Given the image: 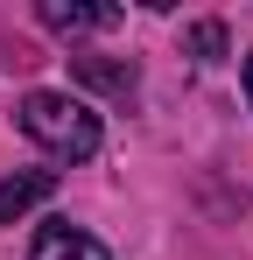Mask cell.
I'll return each mask as SVG.
<instances>
[{
	"label": "cell",
	"instance_id": "5",
	"mask_svg": "<svg viewBox=\"0 0 253 260\" xmlns=\"http://www.w3.org/2000/svg\"><path fill=\"white\" fill-rule=\"evenodd\" d=\"M71 71H78L84 85L113 91V99H126V91H134V63H113V56H71Z\"/></svg>",
	"mask_w": 253,
	"mask_h": 260
},
{
	"label": "cell",
	"instance_id": "4",
	"mask_svg": "<svg viewBox=\"0 0 253 260\" xmlns=\"http://www.w3.org/2000/svg\"><path fill=\"white\" fill-rule=\"evenodd\" d=\"M120 7H84V0H42V28L56 36H84V28H113Z\"/></svg>",
	"mask_w": 253,
	"mask_h": 260
},
{
	"label": "cell",
	"instance_id": "6",
	"mask_svg": "<svg viewBox=\"0 0 253 260\" xmlns=\"http://www.w3.org/2000/svg\"><path fill=\"white\" fill-rule=\"evenodd\" d=\"M190 49H197V56H225V28H218V21H197V28H190Z\"/></svg>",
	"mask_w": 253,
	"mask_h": 260
},
{
	"label": "cell",
	"instance_id": "2",
	"mask_svg": "<svg viewBox=\"0 0 253 260\" xmlns=\"http://www.w3.org/2000/svg\"><path fill=\"white\" fill-rule=\"evenodd\" d=\"M49 190H56V176H49V169L0 176V225H14V218H28L36 204H49Z\"/></svg>",
	"mask_w": 253,
	"mask_h": 260
},
{
	"label": "cell",
	"instance_id": "3",
	"mask_svg": "<svg viewBox=\"0 0 253 260\" xmlns=\"http://www.w3.org/2000/svg\"><path fill=\"white\" fill-rule=\"evenodd\" d=\"M28 260H113V253H106L91 232H78V225H42Z\"/></svg>",
	"mask_w": 253,
	"mask_h": 260
},
{
	"label": "cell",
	"instance_id": "1",
	"mask_svg": "<svg viewBox=\"0 0 253 260\" xmlns=\"http://www.w3.org/2000/svg\"><path fill=\"white\" fill-rule=\"evenodd\" d=\"M21 134L36 141L42 155H56V162L99 155V113L84 99H71V91H28L21 99Z\"/></svg>",
	"mask_w": 253,
	"mask_h": 260
},
{
	"label": "cell",
	"instance_id": "7",
	"mask_svg": "<svg viewBox=\"0 0 253 260\" xmlns=\"http://www.w3.org/2000/svg\"><path fill=\"white\" fill-rule=\"evenodd\" d=\"M246 99H253V56H246Z\"/></svg>",
	"mask_w": 253,
	"mask_h": 260
}]
</instances>
